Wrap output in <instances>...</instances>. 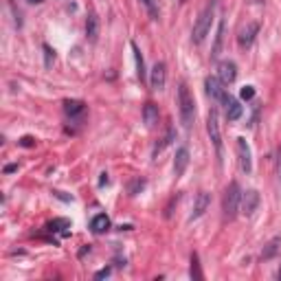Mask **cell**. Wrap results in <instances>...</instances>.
I'll return each mask as SVG.
<instances>
[{"label":"cell","instance_id":"obj_1","mask_svg":"<svg viewBox=\"0 0 281 281\" xmlns=\"http://www.w3.org/2000/svg\"><path fill=\"white\" fill-rule=\"evenodd\" d=\"M178 106H180V121L184 128H191V123L196 119V103H194V97H191L189 88L184 81H180L178 86Z\"/></svg>","mask_w":281,"mask_h":281},{"label":"cell","instance_id":"obj_2","mask_svg":"<svg viewBox=\"0 0 281 281\" xmlns=\"http://www.w3.org/2000/svg\"><path fill=\"white\" fill-rule=\"evenodd\" d=\"M240 202H242V189L238 182H231L224 191V200H222V211H224L226 220H235L240 213Z\"/></svg>","mask_w":281,"mask_h":281},{"label":"cell","instance_id":"obj_3","mask_svg":"<svg viewBox=\"0 0 281 281\" xmlns=\"http://www.w3.org/2000/svg\"><path fill=\"white\" fill-rule=\"evenodd\" d=\"M211 22H213V5L204 7L202 13L198 16L196 25H194V31H191V40H194V44H202L204 38L209 35L211 31Z\"/></svg>","mask_w":281,"mask_h":281},{"label":"cell","instance_id":"obj_4","mask_svg":"<svg viewBox=\"0 0 281 281\" xmlns=\"http://www.w3.org/2000/svg\"><path fill=\"white\" fill-rule=\"evenodd\" d=\"M206 132L211 136V143L216 147V156H218V165H222V132H220V123H218V110L211 108L209 116H206Z\"/></svg>","mask_w":281,"mask_h":281},{"label":"cell","instance_id":"obj_5","mask_svg":"<svg viewBox=\"0 0 281 281\" xmlns=\"http://www.w3.org/2000/svg\"><path fill=\"white\" fill-rule=\"evenodd\" d=\"M235 147H238V162H240V169L244 174H250L253 172V158H250V147L246 143V138H238L235 140Z\"/></svg>","mask_w":281,"mask_h":281},{"label":"cell","instance_id":"obj_6","mask_svg":"<svg viewBox=\"0 0 281 281\" xmlns=\"http://www.w3.org/2000/svg\"><path fill=\"white\" fill-rule=\"evenodd\" d=\"M257 206H260V194H257L255 189L242 191V202H240V213H242V216L250 218L257 211Z\"/></svg>","mask_w":281,"mask_h":281},{"label":"cell","instance_id":"obj_7","mask_svg":"<svg viewBox=\"0 0 281 281\" xmlns=\"http://www.w3.org/2000/svg\"><path fill=\"white\" fill-rule=\"evenodd\" d=\"M222 106H224V114H226V121H238L240 119V116H242V112H244V110H242V103L240 101H235L233 97H231V95H224V97H222Z\"/></svg>","mask_w":281,"mask_h":281},{"label":"cell","instance_id":"obj_8","mask_svg":"<svg viewBox=\"0 0 281 281\" xmlns=\"http://www.w3.org/2000/svg\"><path fill=\"white\" fill-rule=\"evenodd\" d=\"M209 204H211V196L206 194V191H200V194L196 196L194 209H191V213H189V222H194V220H200V218L204 216V211L209 209Z\"/></svg>","mask_w":281,"mask_h":281},{"label":"cell","instance_id":"obj_9","mask_svg":"<svg viewBox=\"0 0 281 281\" xmlns=\"http://www.w3.org/2000/svg\"><path fill=\"white\" fill-rule=\"evenodd\" d=\"M218 77H220V81L222 84H233L235 79H238V66H235L233 62H228V60H224V62H220L218 64Z\"/></svg>","mask_w":281,"mask_h":281},{"label":"cell","instance_id":"obj_10","mask_svg":"<svg viewBox=\"0 0 281 281\" xmlns=\"http://www.w3.org/2000/svg\"><path fill=\"white\" fill-rule=\"evenodd\" d=\"M165 81H167V71H165V64L156 62L152 68V75H150V86L154 90H162L165 88Z\"/></svg>","mask_w":281,"mask_h":281},{"label":"cell","instance_id":"obj_11","mask_svg":"<svg viewBox=\"0 0 281 281\" xmlns=\"http://www.w3.org/2000/svg\"><path fill=\"white\" fill-rule=\"evenodd\" d=\"M224 84L220 81V77H206L204 79V88H206V95L216 101H222V97L226 95V88H222Z\"/></svg>","mask_w":281,"mask_h":281},{"label":"cell","instance_id":"obj_12","mask_svg":"<svg viewBox=\"0 0 281 281\" xmlns=\"http://www.w3.org/2000/svg\"><path fill=\"white\" fill-rule=\"evenodd\" d=\"M257 33H260V25H257V22H248V25L240 31V38H238L240 46H242V49H248L250 44L255 42V35H257Z\"/></svg>","mask_w":281,"mask_h":281},{"label":"cell","instance_id":"obj_13","mask_svg":"<svg viewBox=\"0 0 281 281\" xmlns=\"http://www.w3.org/2000/svg\"><path fill=\"white\" fill-rule=\"evenodd\" d=\"M187 165H189V150H187V147H178L176 158H174V174H176V178L184 174Z\"/></svg>","mask_w":281,"mask_h":281},{"label":"cell","instance_id":"obj_14","mask_svg":"<svg viewBox=\"0 0 281 281\" xmlns=\"http://www.w3.org/2000/svg\"><path fill=\"white\" fill-rule=\"evenodd\" d=\"M86 38L90 42H97V38H99V18L95 16V13H90V16L86 18Z\"/></svg>","mask_w":281,"mask_h":281},{"label":"cell","instance_id":"obj_15","mask_svg":"<svg viewBox=\"0 0 281 281\" xmlns=\"http://www.w3.org/2000/svg\"><path fill=\"white\" fill-rule=\"evenodd\" d=\"M90 228H92V233H97V235L106 233L108 228H110V218L106 216V213H99V216H95V218H92Z\"/></svg>","mask_w":281,"mask_h":281},{"label":"cell","instance_id":"obj_16","mask_svg":"<svg viewBox=\"0 0 281 281\" xmlns=\"http://www.w3.org/2000/svg\"><path fill=\"white\" fill-rule=\"evenodd\" d=\"M143 119H145V125L147 128H156L158 123V108L154 103H145L143 108Z\"/></svg>","mask_w":281,"mask_h":281},{"label":"cell","instance_id":"obj_17","mask_svg":"<svg viewBox=\"0 0 281 281\" xmlns=\"http://www.w3.org/2000/svg\"><path fill=\"white\" fill-rule=\"evenodd\" d=\"M132 51H134V60H136V75H138V79H140V84H143V81H147L145 60H143V55H140V49L136 46L134 42H132Z\"/></svg>","mask_w":281,"mask_h":281},{"label":"cell","instance_id":"obj_18","mask_svg":"<svg viewBox=\"0 0 281 281\" xmlns=\"http://www.w3.org/2000/svg\"><path fill=\"white\" fill-rule=\"evenodd\" d=\"M279 250H281V238H272L262 250V260H272V257H277Z\"/></svg>","mask_w":281,"mask_h":281},{"label":"cell","instance_id":"obj_19","mask_svg":"<svg viewBox=\"0 0 281 281\" xmlns=\"http://www.w3.org/2000/svg\"><path fill=\"white\" fill-rule=\"evenodd\" d=\"M84 101H77V99H68V101H64V112L68 114V116H77L84 112Z\"/></svg>","mask_w":281,"mask_h":281},{"label":"cell","instance_id":"obj_20","mask_svg":"<svg viewBox=\"0 0 281 281\" xmlns=\"http://www.w3.org/2000/svg\"><path fill=\"white\" fill-rule=\"evenodd\" d=\"M172 140H176V130L174 128H169L167 130V134L160 138V143H156V147H154V156H158V154L165 150L167 145H172Z\"/></svg>","mask_w":281,"mask_h":281},{"label":"cell","instance_id":"obj_21","mask_svg":"<svg viewBox=\"0 0 281 281\" xmlns=\"http://www.w3.org/2000/svg\"><path fill=\"white\" fill-rule=\"evenodd\" d=\"M222 42H224V22L218 25V33H216V44L211 49V57H218L220 51H222Z\"/></svg>","mask_w":281,"mask_h":281},{"label":"cell","instance_id":"obj_22","mask_svg":"<svg viewBox=\"0 0 281 281\" xmlns=\"http://www.w3.org/2000/svg\"><path fill=\"white\" fill-rule=\"evenodd\" d=\"M189 275L191 279H196V281H200L204 275H202V270H200V262H198V255L194 253L191 255V268H189Z\"/></svg>","mask_w":281,"mask_h":281},{"label":"cell","instance_id":"obj_23","mask_svg":"<svg viewBox=\"0 0 281 281\" xmlns=\"http://www.w3.org/2000/svg\"><path fill=\"white\" fill-rule=\"evenodd\" d=\"M46 228H49V231H64V228H71V222L64 220V218H57L53 222H49Z\"/></svg>","mask_w":281,"mask_h":281},{"label":"cell","instance_id":"obj_24","mask_svg":"<svg viewBox=\"0 0 281 281\" xmlns=\"http://www.w3.org/2000/svg\"><path fill=\"white\" fill-rule=\"evenodd\" d=\"M140 3H143V7L147 9V13H150L152 20H158V7H156L154 0H140Z\"/></svg>","mask_w":281,"mask_h":281},{"label":"cell","instance_id":"obj_25","mask_svg":"<svg viewBox=\"0 0 281 281\" xmlns=\"http://www.w3.org/2000/svg\"><path fill=\"white\" fill-rule=\"evenodd\" d=\"M240 97H242L244 101L253 99V97H255V88H253V86H244V88H242V92H240Z\"/></svg>","mask_w":281,"mask_h":281},{"label":"cell","instance_id":"obj_26","mask_svg":"<svg viewBox=\"0 0 281 281\" xmlns=\"http://www.w3.org/2000/svg\"><path fill=\"white\" fill-rule=\"evenodd\" d=\"M143 187H145V180H140V178H136L134 182H132V184H130V196H136V194H138V191H140V189H143Z\"/></svg>","mask_w":281,"mask_h":281},{"label":"cell","instance_id":"obj_27","mask_svg":"<svg viewBox=\"0 0 281 281\" xmlns=\"http://www.w3.org/2000/svg\"><path fill=\"white\" fill-rule=\"evenodd\" d=\"M277 180L281 184V145H279V150H277Z\"/></svg>","mask_w":281,"mask_h":281},{"label":"cell","instance_id":"obj_28","mask_svg":"<svg viewBox=\"0 0 281 281\" xmlns=\"http://www.w3.org/2000/svg\"><path fill=\"white\" fill-rule=\"evenodd\" d=\"M44 55H46V66H51V62H53V51H51L49 44H44Z\"/></svg>","mask_w":281,"mask_h":281},{"label":"cell","instance_id":"obj_29","mask_svg":"<svg viewBox=\"0 0 281 281\" xmlns=\"http://www.w3.org/2000/svg\"><path fill=\"white\" fill-rule=\"evenodd\" d=\"M110 275V268H103V270H99L97 275H95V279H103V277H108Z\"/></svg>","mask_w":281,"mask_h":281},{"label":"cell","instance_id":"obj_30","mask_svg":"<svg viewBox=\"0 0 281 281\" xmlns=\"http://www.w3.org/2000/svg\"><path fill=\"white\" fill-rule=\"evenodd\" d=\"M20 143L25 145V147H31V145H33V138H31V136H25V138L20 140Z\"/></svg>","mask_w":281,"mask_h":281},{"label":"cell","instance_id":"obj_31","mask_svg":"<svg viewBox=\"0 0 281 281\" xmlns=\"http://www.w3.org/2000/svg\"><path fill=\"white\" fill-rule=\"evenodd\" d=\"M16 169H18V165H7L5 167V174H11V172H16Z\"/></svg>","mask_w":281,"mask_h":281},{"label":"cell","instance_id":"obj_32","mask_svg":"<svg viewBox=\"0 0 281 281\" xmlns=\"http://www.w3.org/2000/svg\"><path fill=\"white\" fill-rule=\"evenodd\" d=\"M277 279H281V266H279V270H277Z\"/></svg>","mask_w":281,"mask_h":281},{"label":"cell","instance_id":"obj_33","mask_svg":"<svg viewBox=\"0 0 281 281\" xmlns=\"http://www.w3.org/2000/svg\"><path fill=\"white\" fill-rule=\"evenodd\" d=\"M253 3H264V0H253Z\"/></svg>","mask_w":281,"mask_h":281}]
</instances>
